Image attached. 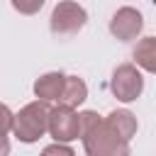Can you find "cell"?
Segmentation results:
<instances>
[{
	"label": "cell",
	"instance_id": "6da1fadb",
	"mask_svg": "<svg viewBox=\"0 0 156 156\" xmlns=\"http://www.w3.org/2000/svg\"><path fill=\"white\" fill-rule=\"evenodd\" d=\"M80 119V139L88 156H132L129 144L122 141L107 124L105 117H100L93 110H85L78 115Z\"/></svg>",
	"mask_w": 156,
	"mask_h": 156
},
{
	"label": "cell",
	"instance_id": "7a4b0ae2",
	"mask_svg": "<svg viewBox=\"0 0 156 156\" xmlns=\"http://www.w3.org/2000/svg\"><path fill=\"white\" fill-rule=\"evenodd\" d=\"M49 102L44 100H34L29 105H24L17 115H12V134L24 141V144H34L37 139H41L46 134V124H49Z\"/></svg>",
	"mask_w": 156,
	"mask_h": 156
},
{
	"label": "cell",
	"instance_id": "3957f363",
	"mask_svg": "<svg viewBox=\"0 0 156 156\" xmlns=\"http://www.w3.org/2000/svg\"><path fill=\"white\" fill-rule=\"evenodd\" d=\"M88 22V12L83 5L73 2V0H61L54 10H51V32L54 34H78Z\"/></svg>",
	"mask_w": 156,
	"mask_h": 156
},
{
	"label": "cell",
	"instance_id": "277c9868",
	"mask_svg": "<svg viewBox=\"0 0 156 156\" xmlns=\"http://www.w3.org/2000/svg\"><path fill=\"white\" fill-rule=\"evenodd\" d=\"M110 90L117 100L122 102H132L141 95L144 90V78L139 73V68L134 63H122L115 68L112 73V80H110Z\"/></svg>",
	"mask_w": 156,
	"mask_h": 156
},
{
	"label": "cell",
	"instance_id": "5b68a950",
	"mask_svg": "<svg viewBox=\"0 0 156 156\" xmlns=\"http://www.w3.org/2000/svg\"><path fill=\"white\" fill-rule=\"evenodd\" d=\"M46 132H49L58 144H68V141L78 139V134H80V119H78V112H76L73 107H63V105L51 107Z\"/></svg>",
	"mask_w": 156,
	"mask_h": 156
},
{
	"label": "cell",
	"instance_id": "8992f818",
	"mask_svg": "<svg viewBox=\"0 0 156 156\" xmlns=\"http://www.w3.org/2000/svg\"><path fill=\"white\" fill-rule=\"evenodd\" d=\"M141 29H144V17H141V12L136 7H119L110 20V32L119 41L136 39L141 34Z\"/></svg>",
	"mask_w": 156,
	"mask_h": 156
},
{
	"label": "cell",
	"instance_id": "52a82bcc",
	"mask_svg": "<svg viewBox=\"0 0 156 156\" xmlns=\"http://www.w3.org/2000/svg\"><path fill=\"white\" fill-rule=\"evenodd\" d=\"M88 98V85L83 78L78 76H63V88H61V95H58V105L63 107H78L83 105Z\"/></svg>",
	"mask_w": 156,
	"mask_h": 156
},
{
	"label": "cell",
	"instance_id": "ba28073f",
	"mask_svg": "<svg viewBox=\"0 0 156 156\" xmlns=\"http://www.w3.org/2000/svg\"><path fill=\"white\" fill-rule=\"evenodd\" d=\"M105 124L122 139V141H132V136L136 134V117L129 112V110H112L107 117H105Z\"/></svg>",
	"mask_w": 156,
	"mask_h": 156
},
{
	"label": "cell",
	"instance_id": "9c48e42d",
	"mask_svg": "<svg viewBox=\"0 0 156 156\" xmlns=\"http://www.w3.org/2000/svg\"><path fill=\"white\" fill-rule=\"evenodd\" d=\"M61 88H63V73L61 71H49V73H44L34 80V95L44 102L58 100Z\"/></svg>",
	"mask_w": 156,
	"mask_h": 156
},
{
	"label": "cell",
	"instance_id": "30bf717a",
	"mask_svg": "<svg viewBox=\"0 0 156 156\" xmlns=\"http://www.w3.org/2000/svg\"><path fill=\"white\" fill-rule=\"evenodd\" d=\"M134 58H136V66H141L144 71L154 73L156 71V39L154 37H144L134 49Z\"/></svg>",
	"mask_w": 156,
	"mask_h": 156
},
{
	"label": "cell",
	"instance_id": "8fae6325",
	"mask_svg": "<svg viewBox=\"0 0 156 156\" xmlns=\"http://www.w3.org/2000/svg\"><path fill=\"white\" fill-rule=\"evenodd\" d=\"M12 7L22 15H37L44 7V0H12Z\"/></svg>",
	"mask_w": 156,
	"mask_h": 156
},
{
	"label": "cell",
	"instance_id": "7c38bea8",
	"mask_svg": "<svg viewBox=\"0 0 156 156\" xmlns=\"http://www.w3.org/2000/svg\"><path fill=\"white\" fill-rule=\"evenodd\" d=\"M39 156H76V151H73L68 144H58V141H56V144H49Z\"/></svg>",
	"mask_w": 156,
	"mask_h": 156
},
{
	"label": "cell",
	"instance_id": "4fadbf2b",
	"mask_svg": "<svg viewBox=\"0 0 156 156\" xmlns=\"http://www.w3.org/2000/svg\"><path fill=\"white\" fill-rule=\"evenodd\" d=\"M10 129H12V110L0 102V136H7Z\"/></svg>",
	"mask_w": 156,
	"mask_h": 156
},
{
	"label": "cell",
	"instance_id": "5bb4252c",
	"mask_svg": "<svg viewBox=\"0 0 156 156\" xmlns=\"http://www.w3.org/2000/svg\"><path fill=\"white\" fill-rule=\"evenodd\" d=\"M0 156H10V139L0 136Z\"/></svg>",
	"mask_w": 156,
	"mask_h": 156
}]
</instances>
